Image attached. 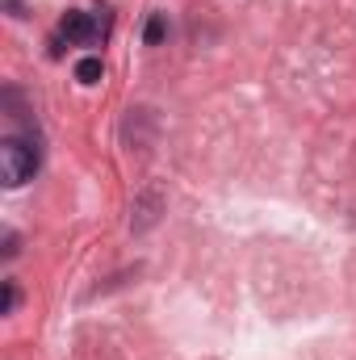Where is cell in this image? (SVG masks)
Wrapping results in <instances>:
<instances>
[{
	"label": "cell",
	"instance_id": "1",
	"mask_svg": "<svg viewBox=\"0 0 356 360\" xmlns=\"http://www.w3.org/2000/svg\"><path fill=\"white\" fill-rule=\"evenodd\" d=\"M38 172V147L25 139H4L0 143V176L8 188H21L25 180H34Z\"/></svg>",
	"mask_w": 356,
	"mask_h": 360
},
{
	"label": "cell",
	"instance_id": "2",
	"mask_svg": "<svg viewBox=\"0 0 356 360\" xmlns=\"http://www.w3.org/2000/svg\"><path fill=\"white\" fill-rule=\"evenodd\" d=\"M105 30H109V21L96 17V13H84V8H68L63 21H59V38H68L76 46H96L105 38Z\"/></svg>",
	"mask_w": 356,
	"mask_h": 360
},
{
	"label": "cell",
	"instance_id": "3",
	"mask_svg": "<svg viewBox=\"0 0 356 360\" xmlns=\"http://www.w3.org/2000/svg\"><path fill=\"white\" fill-rule=\"evenodd\" d=\"M101 76H105V63H101L96 55H89V59L76 63V80H80V84H101Z\"/></svg>",
	"mask_w": 356,
	"mask_h": 360
},
{
	"label": "cell",
	"instance_id": "4",
	"mask_svg": "<svg viewBox=\"0 0 356 360\" xmlns=\"http://www.w3.org/2000/svg\"><path fill=\"white\" fill-rule=\"evenodd\" d=\"M164 34H168V21H164V13H155V17L147 21V46H160Z\"/></svg>",
	"mask_w": 356,
	"mask_h": 360
},
{
	"label": "cell",
	"instance_id": "5",
	"mask_svg": "<svg viewBox=\"0 0 356 360\" xmlns=\"http://www.w3.org/2000/svg\"><path fill=\"white\" fill-rule=\"evenodd\" d=\"M0 310H4V314L17 310V285H13V281H4V306H0Z\"/></svg>",
	"mask_w": 356,
	"mask_h": 360
},
{
	"label": "cell",
	"instance_id": "6",
	"mask_svg": "<svg viewBox=\"0 0 356 360\" xmlns=\"http://www.w3.org/2000/svg\"><path fill=\"white\" fill-rule=\"evenodd\" d=\"M4 256H17V235H13V231L4 235Z\"/></svg>",
	"mask_w": 356,
	"mask_h": 360
},
{
	"label": "cell",
	"instance_id": "7",
	"mask_svg": "<svg viewBox=\"0 0 356 360\" xmlns=\"http://www.w3.org/2000/svg\"><path fill=\"white\" fill-rule=\"evenodd\" d=\"M4 8H8L13 17H21V0H4Z\"/></svg>",
	"mask_w": 356,
	"mask_h": 360
}]
</instances>
